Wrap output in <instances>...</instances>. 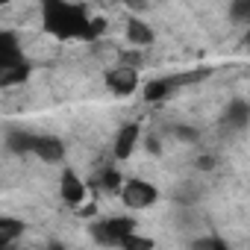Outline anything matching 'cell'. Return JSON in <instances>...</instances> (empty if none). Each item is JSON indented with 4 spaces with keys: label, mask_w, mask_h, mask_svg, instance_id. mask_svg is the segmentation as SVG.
Masks as SVG:
<instances>
[{
    "label": "cell",
    "mask_w": 250,
    "mask_h": 250,
    "mask_svg": "<svg viewBox=\"0 0 250 250\" xmlns=\"http://www.w3.org/2000/svg\"><path fill=\"white\" fill-rule=\"evenodd\" d=\"M24 232V224L15 218H0V247H6L9 241H15Z\"/></svg>",
    "instance_id": "cell-11"
},
{
    "label": "cell",
    "mask_w": 250,
    "mask_h": 250,
    "mask_svg": "<svg viewBox=\"0 0 250 250\" xmlns=\"http://www.w3.org/2000/svg\"><path fill=\"white\" fill-rule=\"evenodd\" d=\"M0 250H6V247H0Z\"/></svg>",
    "instance_id": "cell-23"
},
{
    "label": "cell",
    "mask_w": 250,
    "mask_h": 250,
    "mask_svg": "<svg viewBox=\"0 0 250 250\" xmlns=\"http://www.w3.org/2000/svg\"><path fill=\"white\" fill-rule=\"evenodd\" d=\"M33 145H36V136H30V133H12V136H9V147L18 150V153L33 150Z\"/></svg>",
    "instance_id": "cell-14"
},
{
    "label": "cell",
    "mask_w": 250,
    "mask_h": 250,
    "mask_svg": "<svg viewBox=\"0 0 250 250\" xmlns=\"http://www.w3.org/2000/svg\"><path fill=\"white\" fill-rule=\"evenodd\" d=\"M191 250H212V238H197V241H191Z\"/></svg>",
    "instance_id": "cell-19"
},
{
    "label": "cell",
    "mask_w": 250,
    "mask_h": 250,
    "mask_svg": "<svg viewBox=\"0 0 250 250\" xmlns=\"http://www.w3.org/2000/svg\"><path fill=\"white\" fill-rule=\"evenodd\" d=\"M121 197L130 209H145V206H150L156 200V188L150 183H145V180H130V183L121 186Z\"/></svg>",
    "instance_id": "cell-3"
},
{
    "label": "cell",
    "mask_w": 250,
    "mask_h": 250,
    "mask_svg": "<svg viewBox=\"0 0 250 250\" xmlns=\"http://www.w3.org/2000/svg\"><path fill=\"white\" fill-rule=\"evenodd\" d=\"M33 153H39L44 162H62V156H65V145H62L56 136H36Z\"/></svg>",
    "instance_id": "cell-6"
},
{
    "label": "cell",
    "mask_w": 250,
    "mask_h": 250,
    "mask_svg": "<svg viewBox=\"0 0 250 250\" xmlns=\"http://www.w3.org/2000/svg\"><path fill=\"white\" fill-rule=\"evenodd\" d=\"M106 83H109V88L118 91V94H133L136 85H139V74H136L133 68H115V71L106 74Z\"/></svg>",
    "instance_id": "cell-4"
},
{
    "label": "cell",
    "mask_w": 250,
    "mask_h": 250,
    "mask_svg": "<svg viewBox=\"0 0 250 250\" xmlns=\"http://www.w3.org/2000/svg\"><path fill=\"white\" fill-rule=\"evenodd\" d=\"M174 133H177V139H186V142H197V130H191V127H177Z\"/></svg>",
    "instance_id": "cell-18"
},
{
    "label": "cell",
    "mask_w": 250,
    "mask_h": 250,
    "mask_svg": "<svg viewBox=\"0 0 250 250\" xmlns=\"http://www.w3.org/2000/svg\"><path fill=\"white\" fill-rule=\"evenodd\" d=\"M44 27L59 39H83L88 18H85L83 6H71V3H62V0H47L44 3Z\"/></svg>",
    "instance_id": "cell-1"
},
{
    "label": "cell",
    "mask_w": 250,
    "mask_h": 250,
    "mask_svg": "<svg viewBox=\"0 0 250 250\" xmlns=\"http://www.w3.org/2000/svg\"><path fill=\"white\" fill-rule=\"evenodd\" d=\"M133 232H136V221L133 218H106V221L91 227L94 241L103 244V247H121L124 238L133 235Z\"/></svg>",
    "instance_id": "cell-2"
},
{
    "label": "cell",
    "mask_w": 250,
    "mask_h": 250,
    "mask_svg": "<svg viewBox=\"0 0 250 250\" xmlns=\"http://www.w3.org/2000/svg\"><path fill=\"white\" fill-rule=\"evenodd\" d=\"M247 118H250V106L244 103V100H232L229 106H227V124L229 127H235V130H244L247 127Z\"/></svg>",
    "instance_id": "cell-9"
},
{
    "label": "cell",
    "mask_w": 250,
    "mask_h": 250,
    "mask_svg": "<svg viewBox=\"0 0 250 250\" xmlns=\"http://www.w3.org/2000/svg\"><path fill=\"white\" fill-rule=\"evenodd\" d=\"M232 18L235 21H244V18H250V3H247V0H241V3H232Z\"/></svg>",
    "instance_id": "cell-17"
},
{
    "label": "cell",
    "mask_w": 250,
    "mask_h": 250,
    "mask_svg": "<svg viewBox=\"0 0 250 250\" xmlns=\"http://www.w3.org/2000/svg\"><path fill=\"white\" fill-rule=\"evenodd\" d=\"M168 91H171V85H168V80H156V83H147V88H145V100H165L168 97Z\"/></svg>",
    "instance_id": "cell-13"
},
{
    "label": "cell",
    "mask_w": 250,
    "mask_h": 250,
    "mask_svg": "<svg viewBox=\"0 0 250 250\" xmlns=\"http://www.w3.org/2000/svg\"><path fill=\"white\" fill-rule=\"evenodd\" d=\"M97 183H100L106 191H121V177H118V171H112V168H106Z\"/></svg>",
    "instance_id": "cell-16"
},
{
    "label": "cell",
    "mask_w": 250,
    "mask_h": 250,
    "mask_svg": "<svg viewBox=\"0 0 250 250\" xmlns=\"http://www.w3.org/2000/svg\"><path fill=\"white\" fill-rule=\"evenodd\" d=\"M62 200L71 203V206H80V203L85 200V183H83L71 168L62 171Z\"/></svg>",
    "instance_id": "cell-5"
},
{
    "label": "cell",
    "mask_w": 250,
    "mask_h": 250,
    "mask_svg": "<svg viewBox=\"0 0 250 250\" xmlns=\"http://www.w3.org/2000/svg\"><path fill=\"white\" fill-rule=\"evenodd\" d=\"M124 250H153V241L150 238H145V235H127V238H124V244H121Z\"/></svg>",
    "instance_id": "cell-15"
},
{
    "label": "cell",
    "mask_w": 250,
    "mask_h": 250,
    "mask_svg": "<svg viewBox=\"0 0 250 250\" xmlns=\"http://www.w3.org/2000/svg\"><path fill=\"white\" fill-rule=\"evenodd\" d=\"M27 77H30V65H27V62L12 65V68H3V71H0V88L15 85V83H24Z\"/></svg>",
    "instance_id": "cell-10"
},
{
    "label": "cell",
    "mask_w": 250,
    "mask_h": 250,
    "mask_svg": "<svg viewBox=\"0 0 250 250\" xmlns=\"http://www.w3.org/2000/svg\"><path fill=\"white\" fill-rule=\"evenodd\" d=\"M136 142H139V124H127V127H121V133L115 139V156L118 159H130L133 150H136Z\"/></svg>",
    "instance_id": "cell-7"
},
{
    "label": "cell",
    "mask_w": 250,
    "mask_h": 250,
    "mask_svg": "<svg viewBox=\"0 0 250 250\" xmlns=\"http://www.w3.org/2000/svg\"><path fill=\"white\" fill-rule=\"evenodd\" d=\"M127 36H130L133 44H150V42H153V30H150L147 24H142V21H130Z\"/></svg>",
    "instance_id": "cell-12"
},
{
    "label": "cell",
    "mask_w": 250,
    "mask_h": 250,
    "mask_svg": "<svg viewBox=\"0 0 250 250\" xmlns=\"http://www.w3.org/2000/svg\"><path fill=\"white\" fill-rule=\"evenodd\" d=\"M212 250H229L224 238H212Z\"/></svg>",
    "instance_id": "cell-21"
},
{
    "label": "cell",
    "mask_w": 250,
    "mask_h": 250,
    "mask_svg": "<svg viewBox=\"0 0 250 250\" xmlns=\"http://www.w3.org/2000/svg\"><path fill=\"white\" fill-rule=\"evenodd\" d=\"M21 50H18V42L12 33H0V71L3 68H12V65H21Z\"/></svg>",
    "instance_id": "cell-8"
},
{
    "label": "cell",
    "mask_w": 250,
    "mask_h": 250,
    "mask_svg": "<svg viewBox=\"0 0 250 250\" xmlns=\"http://www.w3.org/2000/svg\"><path fill=\"white\" fill-rule=\"evenodd\" d=\"M197 165H200L203 171H209V168L215 165V159H212V156H200V159H197Z\"/></svg>",
    "instance_id": "cell-20"
},
{
    "label": "cell",
    "mask_w": 250,
    "mask_h": 250,
    "mask_svg": "<svg viewBox=\"0 0 250 250\" xmlns=\"http://www.w3.org/2000/svg\"><path fill=\"white\" fill-rule=\"evenodd\" d=\"M47 250H65L62 244H47Z\"/></svg>",
    "instance_id": "cell-22"
}]
</instances>
